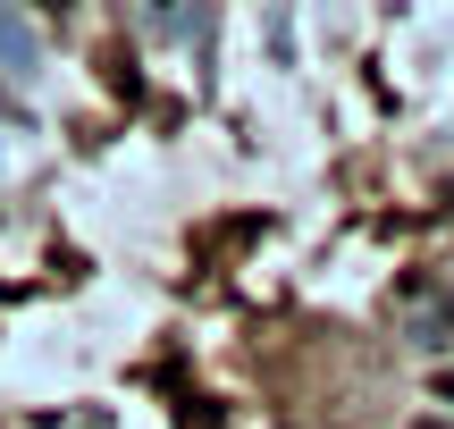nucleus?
Returning a JSON list of instances; mask_svg holds the SVG:
<instances>
[{
    "instance_id": "f257e3e1",
    "label": "nucleus",
    "mask_w": 454,
    "mask_h": 429,
    "mask_svg": "<svg viewBox=\"0 0 454 429\" xmlns=\"http://www.w3.org/2000/svg\"><path fill=\"white\" fill-rule=\"evenodd\" d=\"M0 76H17V84H26V76H34V34H26V26H17V17H9V9H0Z\"/></svg>"
},
{
    "instance_id": "20e7f679",
    "label": "nucleus",
    "mask_w": 454,
    "mask_h": 429,
    "mask_svg": "<svg viewBox=\"0 0 454 429\" xmlns=\"http://www.w3.org/2000/svg\"><path fill=\"white\" fill-rule=\"evenodd\" d=\"M412 429H454V421H412Z\"/></svg>"
},
{
    "instance_id": "f03ea898",
    "label": "nucleus",
    "mask_w": 454,
    "mask_h": 429,
    "mask_svg": "<svg viewBox=\"0 0 454 429\" xmlns=\"http://www.w3.org/2000/svg\"><path fill=\"white\" fill-rule=\"evenodd\" d=\"M421 346H454V295H438L421 312Z\"/></svg>"
},
{
    "instance_id": "7ed1b4c3",
    "label": "nucleus",
    "mask_w": 454,
    "mask_h": 429,
    "mask_svg": "<svg viewBox=\"0 0 454 429\" xmlns=\"http://www.w3.org/2000/svg\"><path fill=\"white\" fill-rule=\"evenodd\" d=\"M438 404H454V370H438Z\"/></svg>"
}]
</instances>
